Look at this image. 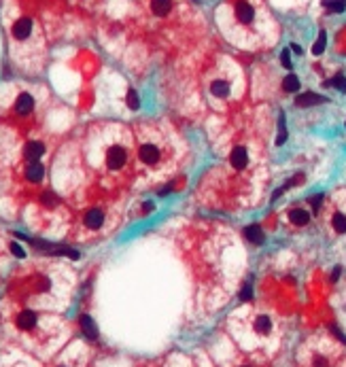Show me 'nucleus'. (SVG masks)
<instances>
[{
    "instance_id": "obj_1",
    "label": "nucleus",
    "mask_w": 346,
    "mask_h": 367,
    "mask_svg": "<svg viewBox=\"0 0 346 367\" xmlns=\"http://www.w3.org/2000/svg\"><path fill=\"white\" fill-rule=\"evenodd\" d=\"M126 161H128L126 149H121V147H110V149L106 151V164H108V168H110V170H119V168H124Z\"/></svg>"
},
{
    "instance_id": "obj_2",
    "label": "nucleus",
    "mask_w": 346,
    "mask_h": 367,
    "mask_svg": "<svg viewBox=\"0 0 346 367\" xmlns=\"http://www.w3.org/2000/svg\"><path fill=\"white\" fill-rule=\"evenodd\" d=\"M253 331H255L257 335H261V338L270 335V333L274 331V323H272V319L268 317V314H257L255 321H253Z\"/></svg>"
},
{
    "instance_id": "obj_3",
    "label": "nucleus",
    "mask_w": 346,
    "mask_h": 367,
    "mask_svg": "<svg viewBox=\"0 0 346 367\" xmlns=\"http://www.w3.org/2000/svg\"><path fill=\"white\" fill-rule=\"evenodd\" d=\"M234 13H236V19L240 24H251L253 19H255V9H253L247 0H240L236 3V9H234Z\"/></svg>"
},
{
    "instance_id": "obj_4",
    "label": "nucleus",
    "mask_w": 346,
    "mask_h": 367,
    "mask_svg": "<svg viewBox=\"0 0 346 367\" xmlns=\"http://www.w3.org/2000/svg\"><path fill=\"white\" fill-rule=\"evenodd\" d=\"M138 157H140L142 164L153 166V164H157V161H159V149L155 145H142L140 151H138Z\"/></svg>"
},
{
    "instance_id": "obj_5",
    "label": "nucleus",
    "mask_w": 346,
    "mask_h": 367,
    "mask_svg": "<svg viewBox=\"0 0 346 367\" xmlns=\"http://www.w3.org/2000/svg\"><path fill=\"white\" fill-rule=\"evenodd\" d=\"M30 32H32V19L30 17H22L13 24V36L17 40H26L30 36Z\"/></svg>"
},
{
    "instance_id": "obj_6",
    "label": "nucleus",
    "mask_w": 346,
    "mask_h": 367,
    "mask_svg": "<svg viewBox=\"0 0 346 367\" xmlns=\"http://www.w3.org/2000/svg\"><path fill=\"white\" fill-rule=\"evenodd\" d=\"M15 323H17V327L22 329V331H30V329L36 327V314L32 310H24V312L17 314V321Z\"/></svg>"
},
{
    "instance_id": "obj_7",
    "label": "nucleus",
    "mask_w": 346,
    "mask_h": 367,
    "mask_svg": "<svg viewBox=\"0 0 346 367\" xmlns=\"http://www.w3.org/2000/svg\"><path fill=\"white\" fill-rule=\"evenodd\" d=\"M32 108H34V98L30 94H19V98L15 100V113L28 115V113H32Z\"/></svg>"
},
{
    "instance_id": "obj_8",
    "label": "nucleus",
    "mask_w": 346,
    "mask_h": 367,
    "mask_svg": "<svg viewBox=\"0 0 346 367\" xmlns=\"http://www.w3.org/2000/svg\"><path fill=\"white\" fill-rule=\"evenodd\" d=\"M229 161H232V166L238 168V170L247 168V164H249V153H247V149H244V147H234L232 155H229Z\"/></svg>"
},
{
    "instance_id": "obj_9",
    "label": "nucleus",
    "mask_w": 346,
    "mask_h": 367,
    "mask_svg": "<svg viewBox=\"0 0 346 367\" xmlns=\"http://www.w3.org/2000/svg\"><path fill=\"white\" fill-rule=\"evenodd\" d=\"M83 221H85V225L89 229H100L102 227V223H104V212L98 210V208H91V210H87V215H85Z\"/></svg>"
},
{
    "instance_id": "obj_10",
    "label": "nucleus",
    "mask_w": 346,
    "mask_h": 367,
    "mask_svg": "<svg viewBox=\"0 0 346 367\" xmlns=\"http://www.w3.org/2000/svg\"><path fill=\"white\" fill-rule=\"evenodd\" d=\"M325 98L319 96V94H312V91H306V94L298 96V100H295V104H298L300 108H308V106H314V104H323Z\"/></svg>"
},
{
    "instance_id": "obj_11",
    "label": "nucleus",
    "mask_w": 346,
    "mask_h": 367,
    "mask_svg": "<svg viewBox=\"0 0 346 367\" xmlns=\"http://www.w3.org/2000/svg\"><path fill=\"white\" fill-rule=\"evenodd\" d=\"M79 323H81V331L85 333V338H87V340H98V327H96L94 319L87 317V314H83Z\"/></svg>"
},
{
    "instance_id": "obj_12",
    "label": "nucleus",
    "mask_w": 346,
    "mask_h": 367,
    "mask_svg": "<svg viewBox=\"0 0 346 367\" xmlns=\"http://www.w3.org/2000/svg\"><path fill=\"white\" fill-rule=\"evenodd\" d=\"M43 153H45V145H43V142H28L24 155H26L28 161H38L40 157H43Z\"/></svg>"
},
{
    "instance_id": "obj_13",
    "label": "nucleus",
    "mask_w": 346,
    "mask_h": 367,
    "mask_svg": "<svg viewBox=\"0 0 346 367\" xmlns=\"http://www.w3.org/2000/svg\"><path fill=\"white\" fill-rule=\"evenodd\" d=\"M43 174H45L43 164H38V161H30L28 168H26V178L30 182H40L43 180Z\"/></svg>"
},
{
    "instance_id": "obj_14",
    "label": "nucleus",
    "mask_w": 346,
    "mask_h": 367,
    "mask_svg": "<svg viewBox=\"0 0 346 367\" xmlns=\"http://www.w3.org/2000/svg\"><path fill=\"white\" fill-rule=\"evenodd\" d=\"M331 356L327 352H321V350H314L308 359V367H331Z\"/></svg>"
},
{
    "instance_id": "obj_15",
    "label": "nucleus",
    "mask_w": 346,
    "mask_h": 367,
    "mask_svg": "<svg viewBox=\"0 0 346 367\" xmlns=\"http://www.w3.org/2000/svg\"><path fill=\"white\" fill-rule=\"evenodd\" d=\"M289 221L293 223V225L304 227V225H308V221H310V212L302 210V208H293V210L289 212Z\"/></svg>"
},
{
    "instance_id": "obj_16",
    "label": "nucleus",
    "mask_w": 346,
    "mask_h": 367,
    "mask_svg": "<svg viewBox=\"0 0 346 367\" xmlns=\"http://www.w3.org/2000/svg\"><path fill=\"white\" fill-rule=\"evenodd\" d=\"M151 11L157 17H164L172 11V0H151Z\"/></svg>"
},
{
    "instance_id": "obj_17",
    "label": "nucleus",
    "mask_w": 346,
    "mask_h": 367,
    "mask_svg": "<svg viewBox=\"0 0 346 367\" xmlns=\"http://www.w3.org/2000/svg\"><path fill=\"white\" fill-rule=\"evenodd\" d=\"M244 236H247V240L253 244H261L263 242V229H261V225H249L244 229Z\"/></svg>"
},
{
    "instance_id": "obj_18",
    "label": "nucleus",
    "mask_w": 346,
    "mask_h": 367,
    "mask_svg": "<svg viewBox=\"0 0 346 367\" xmlns=\"http://www.w3.org/2000/svg\"><path fill=\"white\" fill-rule=\"evenodd\" d=\"M210 91H212V96H217V98H227L229 96V83H225V81H212V85H210Z\"/></svg>"
},
{
    "instance_id": "obj_19",
    "label": "nucleus",
    "mask_w": 346,
    "mask_h": 367,
    "mask_svg": "<svg viewBox=\"0 0 346 367\" xmlns=\"http://www.w3.org/2000/svg\"><path fill=\"white\" fill-rule=\"evenodd\" d=\"M282 89L287 91V94H293V91H298L300 89V79L295 77V75H287L282 79Z\"/></svg>"
},
{
    "instance_id": "obj_20",
    "label": "nucleus",
    "mask_w": 346,
    "mask_h": 367,
    "mask_svg": "<svg viewBox=\"0 0 346 367\" xmlns=\"http://www.w3.org/2000/svg\"><path fill=\"white\" fill-rule=\"evenodd\" d=\"M323 7L331 13H342L346 9V0H323Z\"/></svg>"
},
{
    "instance_id": "obj_21",
    "label": "nucleus",
    "mask_w": 346,
    "mask_h": 367,
    "mask_svg": "<svg viewBox=\"0 0 346 367\" xmlns=\"http://www.w3.org/2000/svg\"><path fill=\"white\" fill-rule=\"evenodd\" d=\"M331 225L338 233H346V217L342 215V212H335L333 219H331Z\"/></svg>"
},
{
    "instance_id": "obj_22",
    "label": "nucleus",
    "mask_w": 346,
    "mask_h": 367,
    "mask_svg": "<svg viewBox=\"0 0 346 367\" xmlns=\"http://www.w3.org/2000/svg\"><path fill=\"white\" fill-rule=\"evenodd\" d=\"M325 45H327V34H325V32H319L317 43H314V47H312V53H314V55H321L323 51H325Z\"/></svg>"
},
{
    "instance_id": "obj_23",
    "label": "nucleus",
    "mask_w": 346,
    "mask_h": 367,
    "mask_svg": "<svg viewBox=\"0 0 346 367\" xmlns=\"http://www.w3.org/2000/svg\"><path fill=\"white\" fill-rule=\"evenodd\" d=\"M126 102H128V106H130L132 110H138V108H140V98H138V94H136L134 89H130V91H128Z\"/></svg>"
},
{
    "instance_id": "obj_24",
    "label": "nucleus",
    "mask_w": 346,
    "mask_h": 367,
    "mask_svg": "<svg viewBox=\"0 0 346 367\" xmlns=\"http://www.w3.org/2000/svg\"><path fill=\"white\" fill-rule=\"evenodd\" d=\"M40 204H43V206H49V208H53L55 204H57V198H55V193H51V191H45L43 196H40Z\"/></svg>"
},
{
    "instance_id": "obj_25",
    "label": "nucleus",
    "mask_w": 346,
    "mask_h": 367,
    "mask_svg": "<svg viewBox=\"0 0 346 367\" xmlns=\"http://www.w3.org/2000/svg\"><path fill=\"white\" fill-rule=\"evenodd\" d=\"M325 85H333L335 89H340V91H346V79H344V75H335L329 83H325Z\"/></svg>"
},
{
    "instance_id": "obj_26",
    "label": "nucleus",
    "mask_w": 346,
    "mask_h": 367,
    "mask_svg": "<svg viewBox=\"0 0 346 367\" xmlns=\"http://www.w3.org/2000/svg\"><path fill=\"white\" fill-rule=\"evenodd\" d=\"M278 124H280V130H278V138H276V147L284 145V140H287V128H284V117H282V115H280V119H278Z\"/></svg>"
},
{
    "instance_id": "obj_27",
    "label": "nucleus",
    "mask_w": 346,
    "mask_h": 367,
    "mask_svg": "<svg viewBox=\"0 0 346 367\" xmlns=\"http://www.w3.org/2000/svg\"><path fill=\"white\" fill-rule=\"evenodd\" d=\"M9 249H11V253L15 255L17 259H24V257H26V251L22 249V244H17V242H11V247H9Z\"/></svg>"
},
{
    "instance_id": "obj_28",
    "label": "nucleus",
    "mask_w": 346,
    "mask_h": 367,
    "mask_svg": "<svg viewBox=\"0 0 346 367\" xmlns=\"http://www.w3.org/2000/svg\"><path fill=\"white\" fill-rule=\"evenodd\" d=\"M280 62H282L284 68H291V66H293V62H291V53H289L287 49H284L282 53H280Z\"/></svg>"
},
{
    "instance_id": "obj_29",
    "label": "nucleus",
    "mask_w": 346,
    "mask_h": 367,
    "mask_svg": "<svg viewBox=\"0 0 346 367\" xmlns=\"http://www.w3.org/2000/svg\"><path fill=\"white\" fill-rule=\"evenodd\" d=\"M321 202H323V196H321V193H319V196H314V198H310V204H312V210H314V212L319 210Z\"/></svg>"
},
{
    "instance_id": "obj_30",
    "label": "nucleus",
    "mask_w": 346,
    "mask_h": 367,
    "mask_svg": "<svg viewBox=\"0 0 346 367\" xmlns=\"http://www.w3.org/2000/svg\"><path fill=\"white\" fill-rule=\"evenodd\" d=\"M170 191H172V185H168V187H164V189H161V191H159V193H157V196H168V193H170Z\"/></svg>"
},
{
    "instance_id": "obj_31",
    "label": "nucleus",
    "mask_w": 346,
    "mask_h": 367,
    "mask_svg": "<svg viewBox=\"0 0 346 367\" xmlns=\"http://www.w3.org/2000/svg\"><path fill=\"white\" fill-rule=\"evenodd\" d=\"M338 276H340V268H335V270H333V274H331V280L335 282V280H338Z\"/></svg>"
},
{
    "instance_id": "obj_32",
    "label": "nucleus",
    "mask_w": 346,
    "mask_h": 367,
    "mask_svg": "<svg viewBox=\"0 0 346 367\" xmlns=\"http://www.w3.org/2000/svg\"><path fill=\"white\" fill-rule=\"evenodd\" d=\"M142 210H145V212H149V210H153V204H151V202H147V204H145V206H142Z\"/></svg>"
},
{
    "instance_id": "obj_33",
    "label": "nucleus",
    "mask_w": 346,
    "mask_h": 367,
    "mask_svg": "<svg viewBox=\"0 0 346 367\" xmlns=\"http://www.w3.org/2000/svg\"><path fill=\"white\" fill-rule=\"evenodd\" d=\"M291 49H293V53H298V55L302 53V47L300 45H291Z\"/></svg>"
},
{
    "instance_id": "obj_34",
    "label": "nucleus",
    "mask_w": 346,
    "mask_h": 367,
    "mask_svg": "<svg viewBox=\"0 0 346 367\" xmlns=\"http://www.w3.org/2000/svg\"><path fill=\"white\" fill-rule=\"evenodd\" d=\"M236 367H255V365H251V363H240V365H236Z\"/></svg>"
}]
</instances>
